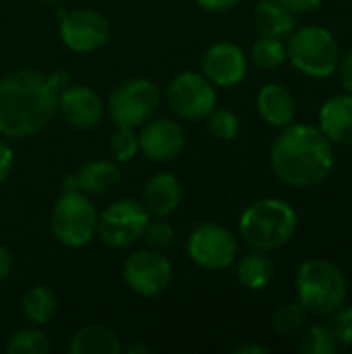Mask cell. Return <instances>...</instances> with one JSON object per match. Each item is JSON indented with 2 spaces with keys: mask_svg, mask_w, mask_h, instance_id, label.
Listing matches in <instances>:
<instances>
[{
  "mask_svg": "<svg viewBox=\"0 0 352 354\" xmlns=\"http://www.w3.org/2000/svg\"><path fill=\"white\" fill-rule=\"evenodd\" d=\"M58 89L37 71H15L0 81V135L23 139L41 131L58 110Z\"/></svg>",
  "mask_w": 352,
  "mask_h": 354,
  "instance_id": "2",
  "label": "cell"
},
{
  "mask_svg": "<svg viewBox=\"0 0 352 354\" xmlns=\"http://www.w3.org/2000/svg\"><path fill=\"white\" fill-rule=\"evenodd\" d=\"M342 87L346 93H352V50H349L346 54L340 56V64H338V71H336Z\"/></svg>",
  "mask_w": 352,
  "mask_h": 354,
  "instance_id": "32",
  "label": "cell"
},
{
  "mask_svg": "<svg viewBox=\"0 0 352 354\" xmlns=\"http://www.w3.org/2000/svg\"><path fill=\"white\" fill-rule=\"evenodd\" d=\"M253 21L261 35H272L280 39L288 37L297 29L295 12L282 6L278 0H259L255 4Z\"/></svg>",
  "mask_w": 352,
  "mask_h": 354,
  "instance_id": "20",
  "label": "cell"
},
{
  "mask_svg": "<svg viewBox=\"0 0 352 354\" xmlns=\"http://www.w3.org/2000/svg\"><path fill=\"white\" fill-rule=\"evenodd\" d=\"M274 174L295 189L322 185L336 164L334 143L313 124H286L270 149Z\"/></svg>",
  "mask_w": 352,
  "mask_h": 354,
  "instance_id": "1",
  "label": "cell"
},
{
  "mask_svg": "<svg viewBox=\"0 0 352 354\" xmlns=\"http://www.w3.org/2000/svg\"><path fill=\"white\" fill-rule=\"evenodd\" d=\"M39 2H46V4H50V2H56V0H39Z\"/></svg>",
  "mask_w": 352,
  "mask_h": 354,
  "instance_id": "40",
  "label": "cell"
},
{
  "mask_svg": "<svg viewBox=\"0 0 352 354\" xmlns=\"http://www.w3.org/2000/svg\"><path fill=\"white\" fill-rule=\"evenodd\" d=\"M257 112L270 127L284 129L295 120L297 100L286 85L266 83L257 93Z\"/></svg>",
  "mask_w": 352,
  "mask_h": 354,
  "instance_id": "17",
  "label": "cell"
},
{
  "mask_svg": "<svg viewBox=\"0 0 352 354\" xmlns=\"http://www.w3.org/2000/svg\"><path fill=\"white\" fill-rule=\"evenodd\" d=\"M21 309L31 324L46 326L54 319L58 303L48 286H31L21 299Z\"/></svg>",
  "mask_w": 352,
  "mask_h": 354,
  "instance_id": "23",
  "label": "cell"
},
{
  "mask_svg": "<svg viewBox=\"0 0 352 354\" xmlns=\"http://www.w3.org/2000/svg\"><path fill=\"white\" fill-rule=\"evenodd\" d=\"M108 149L116 162H129L139 151V137L129 127H118L108 143Z\"/></svg>",
  "mask_w": 352,
  "mask_h": 354,
  "instance_id": "29",
  "label": "cell"
},
{
  "mask_svg": "<svg viewBox=\"0 0 352 354\" xmlns=\"http://www.w3.org/2000/svg\"><path fill=\"white\" fill-rule=\"evenodd\" d=\"M58 112L71 127L87 131L102 122L104 102L89 85H66L58 93Z\"/></svg>",
  "mask_w": 352,
  "mask_h": 354,
  "instance_id": "15",
  "label": "cell"
},
{
  "mask_svg": "<svg viewBox=\"0 0 352 354\" xmlns=\"http://www.w3.org/2000/svg\"><path fill=\"white\" fill-rule=\"evenodd\" d=\"M48 351H50V340L37 328L19 330L6 342L8 354H46Z\"/></svg>",
  "mask_w": 352,
  "mask_h": 354,
  "instance_id": "27",
  "label": "cell"
},
{
  "mask_svg": "<svg viewBox=\"0 0 352 354\" xmlns=\"http://www.w3.org/2000/svg\"><path fill=\"white\" fill-rule=\"evenodd\" d=\"M0 50H2V46H0Z\"/></svg>",
  "mask_w": 352,
  "mask_h": 354,
  "instance_id": "41",
  "label": "cell"
},
{
  "mask_svg": "<svg viewBox=\"0 0 352 354\" xmlns=\"http://www.w3.org/2000/svg\"><path fill=\"white\" fill-rule=\"evenodd\" d=\"M249 56L251 62L261 71H276L288 60L286 44L280 37H272V35H259L253 41Z\"/></svg>",
  "mask_w": 352,
  "mask_h": 354,
  "instance_id": "24",
  "label": "cell"
},
{
  "mask_svg": "<svg viewBox=\"0 0 352 354\" xmlns=\"http://www.w3.org/2000/svg\"><path fill=\"white\" fill-rule=\"evenodd\" d=\"M282 6H286L295 15H305V12H315L322 8L324 0H278Z\"/></svg>",
  "mask_w": 352,
  "mask_h": 354,
  "instance_id": "33",
  "label": "cell"
},
{
  "mask_svg": "<svg viewBox=\"0 0 352 354\" xmlns=\"http://www.w3.org/2000/svg\"><path fill=\"white\" fill-rule=\"evenodd\" d=\"M187 249L191 259L199 268L220 272L234 263L239 243L228 228L207 222V224H199L191 232Z\"/></svg>",
  "mask_w": 352,
  "mask_h": 354,
  "instance_id": "10",
  "label": "cell"
},
{
  "mask_svg": "<svg viewBox=\"0 0 352 354\" xmlns=\"http://www.w3.org/2000/svg\"><path fill=\"white\" fill-rule=\"evenodd\" d=\"M77 189L85 195H108L112 193L120 183V170L114 162L108 160H93L79 168L77 176Z\"/></svg>",
  "mask_w": 352,
  "mask_h": 354,
  "instance_id": "19",
  "label": "cell"
},
{
  "mask_svg": "<svg viewBox=\"0 0 352 354\" xmlns=\"http://www.w3.org/2000/svg\"><path fill=\"white\" fill-rule=\"evenodd\" d=\"M149 222L147 209L135 199H118L98 216V234L112 249L135 245Z\"/></svg>",
  "mask_w": 352,
  "mask_h": 354,
  "instance_id": "8",
  "label": "cell"
},
{
  "mask_svg": "<svg viewBox=\"0 0 352 354\" xmlns=\"http://www.w3.org/2000/svg\"><path fill=\"white\" fill-rule=\"evenodd\" d=\"M71 354H118L120 353V340L118 336L104 328V326H85L81 328L71 344H68Z\"/></svg>",
  "mask_w": 352,
  "mask_h": 354,
  "instance_id": "22",
  "label": "cell"
},
{
  "mask_svg": "<svg viewBox=\"0 0 352 354\" xmlns=\"http://www.w3.org/2000/svg\"><path fill=\"white\" fill-rule=\"evenodd\" d=\"M52 83H54V87L58 89V91H62L66 85H68V73H64V71H56V73H52Z\"/></svg>",
  "mask_w": 352,
  "mask_h": 354,
  "instance_id": "38",
  "label": "cell"
},
{
  "mask_svg": "<svg viewBox=\"0 0 352 354\" xmlns=\"http://www.w3.org/2000/svg\"><path fill=\"white\" fill-rule=\"evenodd\" d=\"M12 164H15L12 149H10V145L6 141L0 139V185L8 178V174L12 170Z\"/></svg>",
  "mask_w": 352,
  "mask_h": 354,
  "instance_id": "34",
  "label": "cell"
},
{
  "mask_svg": "<svg viewBox=\"0 0 352 354\" xmlns=\"http://www.w3.org/2000/svg\"><path fill=\"white\" fill-rule=\"evenodd\" d=\"M12 272V255L6 247L0 245V282H4Z\"/></svg>",
  "mask_w": 352,
  "mask_h": 354,
  "instance_id": "36",
  "label": "cell"
},
{
  "mask_svg": "<svg viewBox=\"0 0 352 354\" xmlns=\"http://www.w3.org/2000/svg\"><path fill=\"white\" fill-rule=\"evenodd\" d=\"M183 199V187L174 174L160 172L151 176L143 189V207L149 216L166 218L180 205Z\"/></svg>",
  "mask_w": 352,
  "mask_h": 354,
  "instance_id": "18",
  "label": "cell"
},
{
  "mask_svg": "<svg viewBox=\"0 0 352 354\" xmlns=\"http://www.w3.org/2000/svg\"><path fill=\"white\" fill-rule=\"evenodd\" d=\"M168 106L185 120H201L216 108V87L195 71L178 73L166 89Z\"/></svg>",
  "mask_w": 352,
  "mask_h": 354,
  "instance_id": "9",
  "label": "cell"
},
{
  "mask_svg": "<svg viewBox=\"0 0 352 354\" xmlns=\"http://www.w3.org/2000/svg\"><path fill=\"white\" fill-rule=\"evenodd\" d=\"M160 106V89L149 79H129L116 85L108 100V112L116 127H141Z\"/></svg>",
  "mask_w": 352,
  "mask_h": 354,
  "instance_id": "7",
  "label": "cell"
},
{
  "mask_svg": "<svg viewBox=\"0 0 352 354\" xmlns=\"http://www.w3.org/2000/svg\"><path fill=\"white\" fill-rule=\"evenodd\" d=\"M249 58L232 41H218L210 46L203 54V75L214 87H234L247 75Z\"/></svg>",
  "mask_w": 352,
  "mask_h": 354,
  "instance_id": "14",
  "label": "cell"
},
{
  "mask_svg": "<svg viewBox=\"0 0 352 354\" xmlns=\"http://www.w3.org/2000/svg\"><path fill=\"white\" fill-rule=\"evenodd\" d=\"M131 354H135V353H149V348L147 346H133L131 351H129Z\"/></svg>",
  "mask_w": 352,
  "mask_h": 354,
  "instance_id": "39",
  "label": "cell"
},
{
  "mask_svg": "<svg viewBox=\"0 0 352 354\" xmlns=\"http://www.w3.org/2000/svg\"><path fill=\"white\" fill-rule=\"evenodd\" d=\"M317 127L334 145H352V93H338L324 102Z\"/></svg>",
  "mask_w": 352,
  "mask_h": 354,
  "instance_id": "16",
  "label": "cell"
},
{
  "mask_svg": "<svg viewBox=\"0 0 352 354\" xmlns=\"http://www.w3.org/2000/svg\"><path fill=\"white\" fill-rule=\"evenodd\" d=\"M299 228L297 209L278 197L253 201L241 216L239 230L245 243L259 251H276L290 243Z\"/></svg>",
  "mask_w": 352,
  "mask_h": 354,
  "instance_id": "3",
  "label": "cell"
},
{
  "mask_svg": "<svg viewBox=\"0 0 352 354\" xmlns=\"http://www.w3.org/2000/svg\"><path fill=\"white\" fill-rule=\"evenodd\" d=\"M139 137V149L154 162H170L178 158L187 145V133L180 122L172 118H149L143 122Z\"/></svg>",
  "mask_w": 352,
  "mask_h": 354,
  "instance_id": "13",
  "label": "cell"
},
{
  "mask_svg": "<svg viewBox=\"0 0 352 354\" xmlns=\"http://www.w3.org/2000/svg\"><path fill=\"white\" fill-rule=\"evenodd\" d=\"M234 354H268V348L259 344H243L234 348Z\"/></svg>",
  "mask_w": 352,
  "mask_h": 354,
  "instance_id": "37",
  "label": "cell"
},
{
  "mask_svg": "<svg viewBox=\"0 0 352 354\" xmlns=\"http://www.w3.org/2000/svg\"><path fill=\"white\" fill-rule=\"evenodd\" d=\"M340 348L330 326H305L299 334V351L303 354H336Z\"/></svg>",
  "mask_w": 352,
  "mask_h": 354,
  "instance_id": "25",
  "label": "cell"
},
{
  "mask_svg": "<svg viewBox=\"0 0 352 354\" xmlns=\"http://www.w3.org/2000/svg\"><path fill=\"white\" fill-rule=\"evenodd\" d=\"M50 228L64 247H85L98 234V212L85 193L64 191L52 207Z\"/></svg>",
  "mask_w": 352,
  "mask_h": 354,
  "instance_id": "6",
  "label": "cell"
},
{
  "mask_svg": "<svg viewBox=\"0 0 352 354\" xmlns=\"http://www.w3.org/2000/svg\"><path fill=\"white\" fill-rule=\"evenodd\" d=\"M207 12H228L241 4V0H195Z\"/></svg>",
  "mask_w": 352,
  "mask_h": 354,
  "instance_id": "35",
  "label": "cell"
},
{
  "mask_svg": "<svg viewBox=\"0 0 352 354\" xmlns=\"http://www.w3.org/2000/svg\"><path fill=\"white\" fill-rule=\"evenodd\" d=\"M60 37L64 46L73 52H95L110 37L108 21L89 8L68 12L60 23Z\"/></svg>",
  "mask_w": 352,
  "mask_h": 354,
  "instance_id": "12",
  "label": "cell"
},
{
  "mask_svg": "<svg viewBox=\"0 0 352 354\" xmlns=\"http://www.w3.org/2000/svg\"><path fill=\"white\" fill-rule=\"evenodd\" d=\"M141 239L149 245V249L160 251L174 245V230L168 222H147Z\"/></svg>",
  "mask_w": 352,
  "mask_h": 354,
  "instance_id": "30",
  "label": "cell"
},
{
  "mask_svg": "<svg viewBox=\"0 0 352 354\" xmlns=\"http://www.w3.org/2000/svg\"><path fill=\"white\" fill-rule=\"evenodd\" d=\"M286 54L290 64L311 79H330L340 64V44L336 35L322 25H307L288 35Z\"/></svg>",
  "mask_w": 352,
  "mask_h": 354,
  "instance_id": "5",
  "label": "cell"
},
{
  "mask_svg": "<svg viewBox=\"0 0 352 354\" xmlns=\"http://www.w3.org/2000/svg\"><path fill=\"white\" fill-rule=\"evenodd\" d=\"M207 129L220 141H232L241 131L239 116L228 108H214L207 114Z\"/></svg>",
  "mask_w": 352,
  "mask_h": 354,
  "instance_id": "28",
  "label": "cell"
},
{
  "mask_svg": "<svg viewBox=\"0 0 352 354\" xmlns=\"http://www.w3.org/2000/svg\"><path fill=\"white\" fill-rule=\"evenodd\" d=\"M127 286L141 297H158L172 282V263L156 249L133 253L122 268Z\"/></svg>",
  "mask_w": 352,
  "mask_h": 354,
  "instance_id": "11",
  "label": "cell"
},
{
  "mask_svg": "<svg viewBox=\"0 0 352 354\" xmlns=\"http://www.w3.org/2000/svg\"><path fill=\"white\" fill-rule=\"evenodd\" d=\"M336 340L340 346H352V305H342L332 313V324H330Z\"/></svg>",
  "mask_w": 352,
  "mask_h": 354,
  "instance_id": "31",
  "label": "cell"
},
{
  "mask_svg": "<svg viewBox=\"0 0 352 354\" xmlns=\"http://www.w3.org/2000/svg\"><path fill=\"white\" fill-rule=\"evenodd\" d=\"M307 326V309L295 301V303H284L274 311L272 317V328L278 336L282 338H293L299 336Z\"/></svg>",
  "mask_w": 352,
  "mask_h": 354,
  "instance_id": "26",
  "label": "cell"
},
{
  "mask_svg": "<svg viewBox=\"0 0 352 354\" xmlns=\"http://www.w3.org/2000/svg\"><path fill=\"white\" fill-rule=\"evenodd\" d=\"M297 301L313 315H332L349 299V280L344 272L328 259H307L295 276Z\"/></svg>",
  "mask_w": 352,
  "mask_h": 354,
  "instance_id": "4",
  "label": "cell"
},
{
  "mask_svg": "<svg viewBox=\"0 0 352 354\" xmlns=\"http://www.w3.org/2000/svg\"><path fill=\"white\" fill-rule=\"evenodd\" d=\"M274 274H276L274 259L268 255V251H259V249H253L251 253H247L237 266L239 282L243 284V288L253 290V292L268 288L274 280Z\"/></svg>",
  "mask_w": 352,
  "mask_h": 354,
  "instance_id": "21",
  "label": "cell"
}]
</instances>
